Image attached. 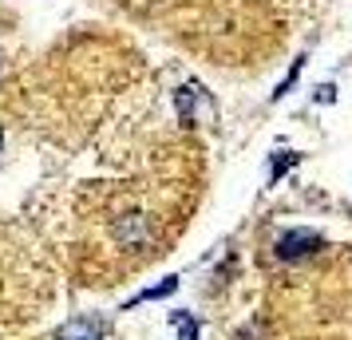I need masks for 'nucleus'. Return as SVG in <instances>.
Wrapping results in <instances>:
<instances>
[{"label": "nucleus", "instance_id": "1", "mask_svg": "<svg viewBox=\"0 0 352 340\" xmlns=\"http://www.w3.org/2000/svg\"><path fill=\"white\" fill-rule=\"evenodd\" d=\"M320 238L317 234H309V229H285L281 238H277V258L281 261H301L309 258V253H317L320 249Z\"/></svg>", "mask_w": 352, "mask_h": 340}, {"label": "nucleus", "instance_id": "2", "mask_svg": "<svg viewBox=\"0 0 352 340\" xmlns=\"http://www.w3.org/2000/svg\"><path fill=\"white\" fill-rule=\"evenodd\" d=\"M115 238H119V245L123 249H143L146 242H151V218L146 214H123L119 222H115Z\"/></svg>", "mask_w": 352, "mask_h": 340}, {"label": "nucleus", "instance_id": "3", "mask_svg": "<svg viewBox=\"0 0 352 340\" xmlns=\"http://www.w3.org/2000/svg\"><path fill=\"white\" fill-rule=\"evenodd\" d=\"M56 340H103V324L96 317H80L56 328Z\"/></svg>", "mask_w": 352, "mask_h": 340}, {"label": "nucleus", "instance_id": "4", "mask_svg": "<svg viewBox=\"0 0 352 340\" xmlns=\"http://www.w3.org/2000/svg\"><path fill=\"white\" fill-rule=\"evenodd\" d=\"M175 289H178V277H162V281L155 285V289H146L143 297H135L131 305H139V301H159V297H170Z\"/></svg>", "mask_w": 352, "mask_h": 340}, {"label": "nucleus", "instance_id": "5", "mask_svg": "<svg viewBox=\"0 0 352 340\" xmlns=\"http://www.w3.org/2000/svg\"><path fill=\"white\" fill-rule=\"evenodd\" d=\"M170 321L178 324V340H198V321H194L190 313H178Z\"/></svg>", "mask_w": 352, "mask_h": 340}, {"label": "nucleus", "instance_id": "6", "mask_svg": "<svg viewBox=\"0 0 352 340\" xmlns=\"http://www.w3.org/2000/svg\"><path fill=\"white\" fill-rule=\"evenodd\" d=\"M301 67H305V56H297V64L289 67V76H285V83H281V87H277V91H273V99H281L289 91V87H293V83H297V76H301Z\"/></svg>", "mask_w": 352, "mask_h": 340}, {"label": "nucleus", "instance_id": "7", "mask_svg": "<svg viewBox=\"0 0 352 340\" xmlns=\"http://www.w3.org/2000/svg\"><path fill=\"white\" fill-rule=\"evenodd\" d=\"M293 162H297V150H285V155H277V159H273V174H270V179H281L289 166H293Z\"/></svg>", "mask_w": 352, "mask_h": 340}, {"label": "nucleus", "instance_id": "8", "mask_svg": "<svg viewBox=\"0 0 352 340\" xmlns=\"http://www.w3.org/2000/svg\"><path fill=\"white\" fill-rule=\"evenodd\" d=\"M333 99H336V87L333 83H320L317 87V103H333Z\"/></svg>", "mask_w": 352, "mask_h": 340}]
</instances>
